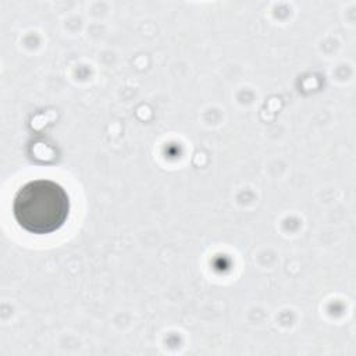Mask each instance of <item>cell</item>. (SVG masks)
Wrapping results in <instances>:
<instances>
[{
	"mask_svg": "<svg viewBox=\"0 0 356 356\" xmlns=\"http://www.w3.org/2000/svg\"><path fill=\"white\" fill-rule=\"evenodd\" d=\"M13 214L26 232L44 235L58 231L70 214L67 191L51 179H33L18 189Z\"/></svg>",
	"mask_w": 356,
	"mask_h": 356,
	"instance_id": "obj_1",
	"label": "cell"
}]
</instances>
